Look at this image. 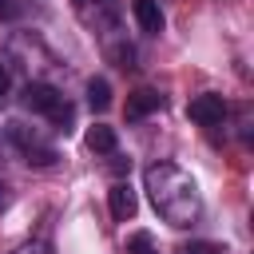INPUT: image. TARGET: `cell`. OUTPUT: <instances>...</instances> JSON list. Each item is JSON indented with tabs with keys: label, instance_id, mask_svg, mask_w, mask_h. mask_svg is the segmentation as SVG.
<instances>
[{
	"label": "cell",
	"instance_id": "1",
	"mask_svg": "<svg viewBox=\"0 0 254 254\" xmlns=\"http://www.w3.org/2000/svg\"><path fill=\"white\" fill-rule=\"evenodd\" d=\"M143 190H147L155 214L175 230L198 222V214H202V190L179 163H151L143 171Z\"/></svg>",
	"mask_w": 254,
	"mask_h": 254
},
{
	"label": "cell",
	"instance_id": "2",
	"mask_svg": "<svg viewBox=\"0 0 254 254\" xmlns=\"http://www.w3.org/2000/svg\"><path fill=\"white\" fill-rule=\"evenodd\" d=\"M20 99H24V107L32 115H44L48 123H56V131H67L71 127V103L64 99L60 87H52L44 79H28V87H24Z\"/></svg>",
	"mask_w": 254,
	"mask_h": 254
},
{
	"label": "cell",
	"instance_id": "3",
	"mask_svg": "<svg viewBox=\"0 0 254 254\" xmlns=\"http://www.w3.org/2000/svg\"><path fill=\"white\" fill-rule=\"evenodd\" d=\"M4 135H8V143L24 155V163L28 167H56L60 163V151L36 131V127H28V123H20V119H12L8 127H4Z\"/></svg>",
	"mask_w": 254,
	"mask_h": 254
},
{
	"label": "cell",
	"instance_id": "4",
	"mask_svg": "<svg viewBox=\"0 0 254 254\" xmlns=\"http://www.w3.org/2000/svg\"><path fill=\"white\" fill-rule=\"evenodd\" d=\"M187 115H190L198 127H218V123L226 119V99H222L218 91H202V95H194V99L187 103Z\"/></svg>",
	"mask_w": 254,
	"mask_h": 254
},
{
	"label": "cell",
	"instance_id": "5",
	"mask_svg": "<svg viewBox=\"0 0 254 254\" xmlns=\"http://www.w3.org/2000/svg\"><path fill=\"white\" fill-rule=\"evenodd\" d=\"M163 107H167V95H163V91H155V87H139V91L127 95L123 115H127V123H139V119H147V115H155V111H163Z\"/></svg>",
	"mask_w": 254,
	"mask_h": 254
},
{
	"label": "cell",
	"instance_id": "6",
	"mask_svg": "<svg viewBox=\"0 0 254 254\" xmlns=\"http://www.w3.org/2000/svg\"><path fill=\"white\" fill-rule=\"evenodd\" d=\"M107 206H111V218H115V222H127V218H135V210H139V198H135L131 183H111V190H107Z\"/></svg>",
	"mask_w": 254,
	"mask_h": 254
},
{
	"label": "cell",
	"instance_id": "7",
	"mask_svg": "<svg viewBox=\"0 0 254 254\" xmlns=\"http://www.w3.org/2000/svg\"><path fill=\"white\" fill-rule=\"evenodd\" d=\"M131 12H135V24H139L143 36H159V32L167 28V16H163V8H159L155 0H135Z\"/></svg>",
	"mask_w": 254,
	"mask_h": 254
},
{
	"label": "cell",
	"instance_id": "8",
	"mask_svg": "<svg viewBox=\"0 0 254 254\" xmlns=\"http://www.w3.org/2000/svg\"><path fill=\"white\" fill-rule=\"evenodd\" d=\"M87 151H95V155H115V151H119V135H115V127H107V123L87 127Z\"/></svg>",
	"mask_w": 254,
	"mask_h": 254
},
{
	"label": "cell",
	"instance_id": "9",
	"mask_svg": "<svg viewBox=\"0 0 254 254\" xmlns=\"http://www.w3.org/2000/svg\"><path fill=\"white\" fill-rule=\"evenodd\" d=\"M87 107L91 111H107L111 107V83L107 79H87Z\"/></svg>",
	"mask_w": 254,
	"mask_h": 254
},
{
	"label": "cell",
	"instance_id": "10",
	"mask_svg": "<svg viewBox=\"0 0 254 254\" xmlns=\"http://www.w3.org/2000/svg\"><path fill=\"white\" fill-rule=\"evenodd\" d=\"M123 254H159V246H155L151 230H135V234H127V242H123Z\"/></svg>",
	"mask_w": 254,
	"mask_h": 254
},
{
	"label": "cell",
	"instance_id": "11",
	"mask_svg": "<svg viewBox=\"0 0 254 254\" xmlns=\"http://www.w3.org/2000/svg\"><path fill=\"white\" fill-rule=\"evenodd\" d=\"M71 4H75V12H79L87 24H95V20H103L107 12H115L111 0H71Z\"/></svg>",
	"mask_w": 254,
	"mask_h": 254
},
{
	"label": "cell",
	"instance_id": "12",
	"mask_svg": "<svg viewBox=\"0 0 254 254\" xmlns=\"http://www.w3.org/2000/svg\"><path fill=\"white\" fill-rule=\"evenodd\" d=\"M179 254H226L218 242H187V246H179Z\"/></svg>",
	"mask_w": 254,
	"mask_h": 254
},
{
	"label": "cell",
	"instance_id": "13",
	"mask_svg": "<svg viewBox=\"0 0 254 254\" xmlns=\"http://www.w3.org/2000/svg\"><path fill=\"white\" fill-rule=\"evenodd\" d=\"M8 87H12V71H8V64H0V99L8 95Z\"/></svg>",
	"mask_w": 254,
	"mask_h": 254
},
{
	"label": "cell",
	"instance_id": "14",
	"mask_svg": "<svg viewBox=\"0 0 254 254\" xmlns=\"http://www.w3.org/2000/svg\"><path fill=\"white\" fill-rule=\"evenodd\" d=\"M48 250H52L48 242H28V246H20L16 254H48Z\"/></svg>",
	"mask_w": 254,
	"mask_h": 254
},
{
	"label": "cell",
	"instance_id": "15",
	"mask_svg": "<svg viewBox=\"0 0 254 254\" xmlns=\"http://www.w3.org/2000/svg\"><path fill=\"white\" fill-rule=\"evenodd\" d=\"M8 206H12V187H8L4 179H0V214H4Z\"/></svg>",
	"mask_w": 254,
	"mask_h": 254
},
{
	"label": "cell",
	"instance_id": "16",
	"mask_svg": "<svg viewBox=\"0 0 254 254\" xmlns=\"http://www.w3.org/2000/svg\"><path fill=\"white\" fill-rule=\"evenodd\" d=\"M0 16H12V4L8 0H0Z\"/></svg>",
	"mask_w": 254,
	"mask_h": 254
}]
</instances>
